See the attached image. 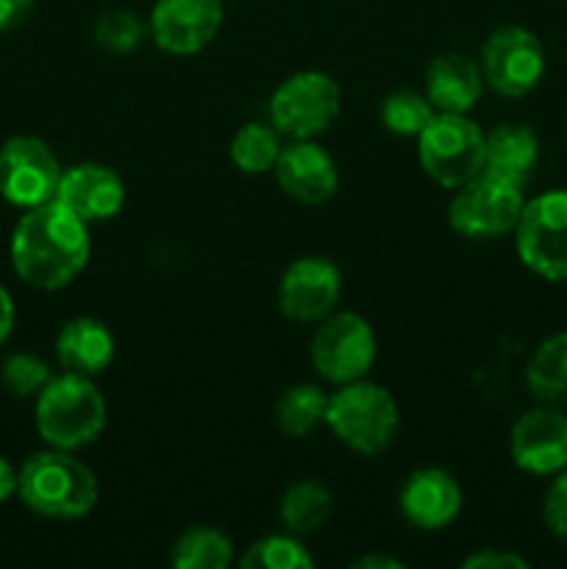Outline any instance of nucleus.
I'll list each match as a JSON object with an SVG mask.
<instances>
[{
	"instance_id": "nucleus-1",
	"label": "nucleus",
	"mask_w": 567,
	"mask_h": 569,
	"mask_svg": "<svg viewBox=\"0 0 567 569\" xmlns=\"http://www.w3.org/2000/svg\"><path fill=\"white\" fill-rule=\"evenodd\" d=\"M92 256L89 222L59 200L26 209L11 233V264L33 289L56 292L87 270Z\"/></svg>"
},
{
	"instance_id": "nucleus-2",
	"label": "nucleus",
	"mask_w": 567,
	"mask_h": 569,
	"mask_svg": "<svg viewBox=\"0 0 567 569\" xmlns=\"http://www.w3.org/2000/svg\"><path fill=\"white\" fill-rule=\"evenodd\" d=\"M17 495L33 515L48 520H81L98 506L94 472L72 450L50 448L33 453L17 470Z\"/></svg>"
},
{
	"instance_id": "nucleus-3",
	"label": "nucleus",
	"mask_w": 567,
	"mask_h": 569,
	"mask_svg": "<svg viewBox=\"0 0 567 569\" xmlns=\"http://www.w3.org/2000/svg\"><path fill=\"white\" fill-rule=\"evenodd\" d=\"M33 420L50 448L81 450L98 442L109 420V406L94 378L61 372L37 395Z\"/></svg>"
},
{
	"instance_id": "nucleus-4",
	"label": "nucleus",
	"mask_w": 567,
	"mask_h": 569,
	"mask_svg": "<svg viewBox=\"0 0 567 569\" xmlns=\"http://www.w3.org/2000/svg\"><path fill=\"white\" fill-rule=\"evenodd\" d=\"M326 426L354 453L378 456L398 437L400 409L387 387L361 378L331 392Z\"/></svg>"
},
{
	"instance_id": "nucleus-5",
	"label": "nucleus",
	"mask_w": 567,
	"mask_h": 569,
	"mask_svg": "<svg viewBox=\"0 0 567 569\" xmlns=\"http://www.w3.org/2000/svg\"><path fill=\"white\" fill-rule=\"evenodd\" d=\"M487 131L470 114L437 111L417 137V159L426 176L442 189H459L484 172Z\"/></svg>"
},
{
	"instance_id": "nucleus-6",
	"label": "nucleus",
	"mask_w": 567,
	"mask_h": 569,
	"mask_svg": "<svg viewBox=\"0 0 567 569\" xmlns=\"http://www.w3.org/2000/svg\"><path fill=\"white\" fill-rule=\"evenodd\" d=\"M342 89L328 72L298 70L284 78L267 100V120L284 139H317L337 122Z\"/></svg>"
},
{
	"instance_id": "nucleus-7",
	"label": "nucleus",
	"mask_w": 567,
	"mask_h": 569,
	"mask_svg": "<svg viewBox=\"0 0 567 569\" xmlns=\"http://www.w3.org/2000/svg\"><path fill=\"white\" fill-rule=\"evenodd\" d=\"M378 342L370 322L356 311H331L311 333L309 359L317 378L345 387L367 378L376 365Z\"/></svg>"
},
{
	"instance_id": "nucleus-8",
	"label": "nucleus",
	"mask_w": 567,
	"mask_h": 569,
	"mask_svg": "<svg viewBox=\"0 0 567 569\" xmlns=\"http://www.w3.org/2000/svg\"><path fill=\"white\" fill-rule=\"evenodd\" d=\"M520 264L543 281H567V189H548L526 200L515 226Z\"/></svg>"
},
{
	"instance_id": "nucleus-9",
	"label": "nucleus",
	"mask_w": 567,
	"mask_h": 569,
	"mask_svg": "<svg viewBox=\"0 0 567 569\" xmlns=\"http://www.w3.org/2000/svg\"><path fill=\"white\" fill-rule=\"evenodd\" d=\"M523 206H526L523 187H515L493 172H481L454 189L448 203V226L465 239H498L515 231Z\"/></svg>"
},
{
	"instance_id": "nucleus-10",
	"label": "nucleus",
	"mask_w": 567,
	"mask_h": 569,
	"mask_svg": "<svg viewBox=\"0 0 567 569\" xmlns=\"http://www.w3.org/2000/svg\"><path fill=\"white\" fill-rule=\"evenodd\" d=\"M545 48L534 31L523 26H500L478 50L484 83L500 98H526L545 76Z\"/></svg>"
},
{
	"instance_id": "nucleus-11",
	"label": "nucleus",
	"mask_w": 567,
	"mask_h": 569,
	"mask_svg": "<svg viewBox=\"0 0 567 569\" xmlns=\"http://www.w3.org/2000/svg\"><path fill=\"white\" fill-rule=\"evenodd\" d=\"M61 164L39 137H11L0 144V198L17 209L56 200Z\"/></svg>"
},
{
	"instance_id": "nucleus-12",
	"label": "nucleus",
	"mask_w": 567,
	"mask_h": 569,
	"mask_svg": "<svg viewBox=\"0 0 567 569\" xmlns=\"http://www.w3.org/2000/svg\"><path fill=\"white\" fill-rule=\"evenodd\" d=\"M342 298V272L326 256H300L278 278L276 303L287 320L317 326Z\"/></svg>"
},
{
	"instance_id": "nucleus-13",
	"label": "nucleus",
	"mask_w": 567,
	"mask_h": 569,
	"mask_svg": "<svg viewBox=\"0 0 567 569\" xmlns=\"http://www.w3.org/2000/svg\"><path fill=\"white\" fill-rule=\"evenodd\" d=\"M226 20L222 0H156L148 33L170 56H195L209 48Z\"/></svg>"
},
{
	"instance_id": "nucleus-14",
	"label": "nucleus",
	"mask_w": 567,
	"mask_h": 569,
	"mask_svg": "<svg viewBox=\"0 0 567 569\" xmlns=\"http://www.w3.org/2000/svg\"><path fill=\"white\" fill-rule=\"evenodd\" d=\"M509 453L528 476L554 478L567 470V415L548 403L523 411L509 431Z\"/></svg>"
},
{
	"instance_id": "nucleus-15",
	"label": "nucleus",
	"mask_w": 567,
	"mask_h": 569,
	"mask_svg": "<svg viewBox=\"0 0 567 569\" xmlns=\"http://www.w3.org/2000/svg\"><path fill=\"white\" fill-rule=\"evenodd\" d=\"M278 189L300 206H322L337 194L339 167L317 139H289L272 167Z\"/></svg>"
},
{
	"instance_id": "nucleus-16",
	"label": "nucleus",
	"mask_w": 567,
	"mask_h": 569,
	"mask_svg": "<svg viewBox=\"0 0 567 569\" xmlns=\"http://www.w3.org/2000/svg\"><path fill=\"white\" fill-rule=\"evenodd\" d=\"M398 506L404 520L417 531H442L461 515L465 495L448 470L420 467L400 487Z\"/></svg>"
},
{
	"instance_id": "nucleus-17",
	"label": "nucleus",
	"mask_w": 567,
	"mask_h": 569,
	"mask_svg": "<svg viewBox=\"0 0 567 569\" xmlns=\"http://www.w3.org/2000/svg\"><path fill=\"white\" fill-rule=\"evenodd\" d=\"M126 198L128 192L122 178L100 161H81V164L67 167L61 172L59 192H56V200L89 226L115 220L126 206Z\"/></svg>"
},
{
	"instance_id": "nucleus-18",
	"label": "nucleus",
	"mask_w": 567,
	"mask_h": 569,
	"mask_svg": "<svg viewBox=\"0 0 567 569\" xmlns=\"http://www.w3.org/2000/svg\"><path fill=\"white\" fill-rule=\"evenodd\" d=\"M484 76L478 59L459 53V50H445L437 53L426 67L422 78V92L431 100L437 111L450 114H470L484 94Z\"/></svg>"
},
{
	"instance_id": "nucleus-19",
	"label": "nucleus",
	"mask_w": 567,
	"mask_h": 569,
	"mask_svg": "<svg viewBox=\"0 0 567 569\" xmlns=\"http://www.w3.org/2000/svg\"><path fill=\"white\" fill-rule=\"evenodd\" d=\"M115 353V333L98 317H72L56 337V359L64 372L98 378L100 372L109 370Z\"/></svg>"
},
{
	"instance_id": "nucleus-20",
	"label": "nucleus",
	"mask_w": 567,
	"mask_h": 569,
	"mask_svg": "<svg viewBox=\"0 0 567 569\" xmlns=\"http://www.w3.org/2000/svg\"><path fill=\"white\" fill-rule=\"evenodd\" d=\"M539 161V139L526 122H500L487 131L484 172L504 178L515 187H526Z\"/></svg>"
},
{
	"instance_id": "nucleus-21",
	"label": "nucleus",
	"mask_w": 567,
	"mask_h": 569,
	"mask_svg": "<svg viewBox=\"0 0 567 569\" xmlns=\"http://www.w3.org/2000/svg\"><path fill=\"white\" fill-rule=\"evenodd\" d=\"M334 511V495L317 478H300V481L289 483L278 503V520H281L284 531L295 533V537H309V533L320 531L328 522Z\"/></svg>"
},
{
	"instance_id": "nucleus-22",
	"label": "nucleus",
	"mask_w": 567,
	"mask_h": 569,
	"mask_svg": "<svg viewBox=\"0 0 567 569\" xmlns=\"http://www.w3.org/2000/svg\"><path fill=\"white\" fill-rule=\"evenodd\" d=\"M526 387L537 403L567 406V331L537 345L526 365Z\"/></svg>"
},
{
	"instance_id": "nucleus-23",
	"label": "nucleus",
	"mask_w": 567,
	"mask_h": 569,
	"mask_svg": "<svg viewBox=\"0 0 567 569\" xmlns=\"http://www.w3.org/2000/svg\"><path fill=\"white\" fill-rule=\"evenodd\" d=\"M328 398L331 395L320 383H292L276 400V409H272L276 428L289 439L309 437L317 428L326 426Z\"/></svg>"
},
{
	"instance_id": "nucleus-24",
	"label": "nucleus",
	"mask_w": 567,
	"mask_h": 569,
	"mask_svg": "<svg viewBox=\"0 0 567 569\" xmlns=\"http://www.w3.org/2000/svg\"><path fill=\"white\" fill-rule=\"evenodd\" d=\"M281 133L272 128V122L250 120L233 131L231 142H228V159L245 176H265L272 172L278 156H281Z\"/></svg>"
},
{
	"instance_id": "nucleus-25",
	"label": "nucleus",
	"mask_w": 567,
	"mask_h": 569,
	"mask_svg": "<svg viewBox=\"0 0 567 569\" xmlns=\"http://www.w3.org/2000/svg\"><path fill=\"white\" fill-rule=\"evenodd\" d=\"M176 569H226L233 565V542L211 526H192L176 537L170 548Z\"/></svg>"
},
{
	"instance_id": "nucleus-26",
	"label": "nucleus",
	"mask_w": 567,
	"mask_h": 569,
	"mask_svg": "<svg viewBox=\"0 0 567 569\" xmlns=\"http://www.w3.org/2000/svg\"><path fill=\"white\" fill-rule=\"evenodd\" d=\"M434 114L437 109L426 98V92H415V89H395L381 100V126L395 137L417 139Z\"/></svg>"
},
{
	"instance_id": "nucleus-27",
	"label": "nucleus",
	"mask_w": 567,
	"mask_h": 569,
	"mask_svg": "<svg viewBox=\"0 0 567 569\" xmlns=\"http://www.w3.org/2000/svg\"><path fill=\"white\" fill-rule=\"evenodd\" d=\"M239 565L245 569H311L315 556L300 542V537L284 531L261 537L259 542L250 545Z\"/></svg>"
},
{
	"instance_id": "nucleus-28",
	"label": "nucleus",
	"mask_w": 567,
	"mask_h": 569,
	"mask_svg": "<svg viewBox=\"0 0 567 569\" xmlns=\"http://www.w3.org/2000/svg\"><path fill=\"white\" fill-rule=\"evenodd\" d=\"M148 37V22L133 9H109L98 14L92 28V39L100 50L115 56H128Z\"/></svg>"
},
{
	"instance_id": "nucleus-29",
	"label": "nucleus",
	"mask_w": 567,
	"mask_h": 569,
	"mask_svg": "<svg viewBox=\"0 0 567 569\" xmlns=\"http://www.w3.org/2000/svg\"><path fill=\"white\" fill-rule=\"evenodd\" d=\"M50 378V367L33 353H11L0 365V383L14 398H37Z\"/></svg>"
},
{
	"instance_id": "nucleus-30",
	"label": "nucleus",
	"mask_w": 567,
	"mask_h": 569,
	"mask_svg": "<svg viewBox=\"0 0 567 569\" xmlns=\"http://www.w3.org/2000/svg\"><path fill=\"white\" fill-rule=\"evenodd\" d=\"M543 522L556 542L567 545V470L556 472L543 498Z\"/></svg>"
},
{
	"instance_id": "nucleus-31",
	"label": "nucleus",
	"mask_w": 567,
	"mask_h": 569,
	"mask_svg": "<svg viewBox=\"0 0 567 569\" xmlns=\"http://www.w3.org/2000/svg\"><path fill=\"white\" fill-rule=\"evenodd\" d=\"M461 567L465 569H528V561L523 559V556L511 553V550L484 548L467 556V559L461 561Z\"/></svg>"
},
{
	"instance_id": "nucleus-32",
	"label": "nucleus",
	"mask_w": 567,
	"mask_h": 569,
	"mask_svg": "<svg viewBox=\"0 0 567 569\" xmlns=\"http://www.w3.org/2000/svg\"><path fill=\"white\" fill-rule=\"evenodd\" d=\"M33 0H0V33L20 28L31 17Z\"/></svg>"
},
{
	"instance_id": "nucleus-33",
	"label": "nucleus",
	"mask_w": 567,
	"mask_h": 569,
	"mask_svg": "<svg viewBox=\"0 0 567 569\" xmlns=\"http://www.w3.org/2000/svg\"><path fill=\"white\" fill-rule=\"evenodd\" d=\"M350 567L354 569H404L406 565L389 553H365V556H359V559L350 561Z\"/></svg>"
},
{
	"instance_id": "nucleus-34",
	"label": "nucleus",
	"mask_w": 567,
	"mask_h": 569,
	"mask_svg": "<svg viewBox=\"0 0 567 569\" xmlns=\"http://www.w3.org/2000/svg\"><path fill=\"white\" fill-rule=\"evenodd\" d=\"M11 328H14V303H11V295L0 283V345L11 337Z\"/></svg>"
},
{
	"instance_id": "nucleus-35",
	"label": "nucleus",
	"mask_w": 567,
	"mask_h": 569,
	"mask_svg": "<svg viewBox=\"0 0 567 569\" xmlns=\"http://www.w3.org/2000/svg\"><path fill=\"white\" fill-rule=\"evenodd\" d=\"M17 495V470L0 456V503Z\"/></svg>"
}]
</instances>
